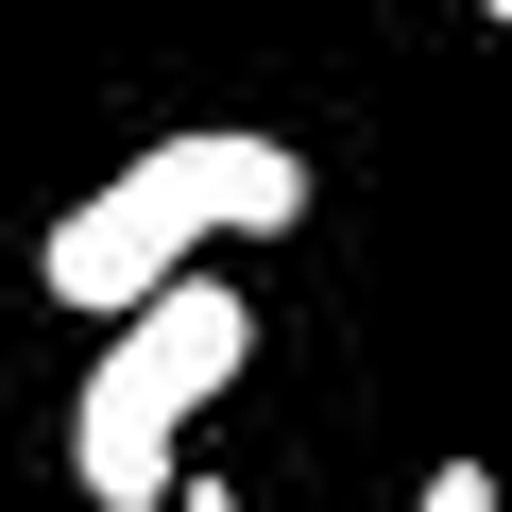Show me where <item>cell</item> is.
I'll use <instances>...</instances> for the list:
<instances>
[{
	"mask_svg": "<svg viewBox=\"0 0 512 512\" xmlns=\"http://www.w3.org/2000/svg\"><path fill=\"white\" fill-rule=\"evenodd\" d=\"M239 359H256V291H222L205 256H188L171 291H137L120 342H103L86 393H69V478H86V512H171L188 427L239 393Z\"/></svg>",
	"mask_w": 512,
	"mask_h": 512,
	"instance_id": "obj_2",
	"label": "cell"
},
{
	"mask_svg": "<svg viewBox=\"0 0 512 512\" xmlns=\"http://www.w3.org/2000/svg\"><path fill=\"white\" fill-rule=\"evenodd\" d=\"M410 512H495V461H427V495Z\"/></svg>",
	"mask_w": 512,
	"mask_h": 512,
	"instance_id": "obj_3",
	"label": "cell"
},
{
	"mask_svg": "<svg viewBox=\"0 0 512 512\" xmlns=\"http://www.w3.org/2000/svg\"><path fill=\"white\" fill-rule=\"evenodd\" d=\"M171 512H239V495H222V478H171Z\"/></svg>",
	"mask_w": 512,
	"mask_h": 512,
	"instance_id": "obj_4",
	"label": "cell"
},
{
	"mask_svg": "<svg viewBox=\"0 0 512 512\" xmlns=\"http://www.w3.org/2000/svg\"><path fill=\"white\" fill-rule=\"evenodd\" d=\"M291 222H308V154H291V137H256V120H205V137L120 154V171L35 239V291L86 308V325H120L137 291L188 274L205 239H291Z\"/></svg>",
	"mask_w": 512,
	"mask_h": 512,
	"instance_id": "obj_1",
	"label": "cell"
},
{
	"mask_svg": "<svg viewBox=\"0 0 512 512\" xmlns=\"http://www.w3.org/2000/svg\"><path fill=\"white\" fill-rule=\"evenodd\" d=\"M478 18H495V35H512V0H478Z\"/></svg>",
	"mask_w": 512,
	"mask_h": 512,
	"instance_id": "obj_5",
	"label": "cell"
}]
</instances>
